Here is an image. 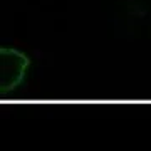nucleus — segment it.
Here are the masks:
<instances>
[{
    "label": "nucleus",
    "instance_id": "nucleus-1",
    "mask_svg": "<svg viewBox=\"0 0 151 151\" xmlns=\"http://www.w3.org/2000/svg\"><path fill=\"white\" fill-rule=\"evenodd\" d=\"M29 65L27 57L15 49H2V86L19 84Z\"/></svg>",
    "mask_w": 151,
    "mask_h": 151
}]
</instances>
